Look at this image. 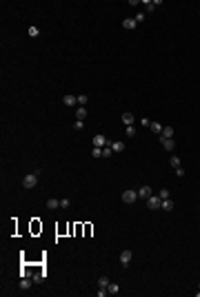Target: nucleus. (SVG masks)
I'll list each match as a JSON object with an SVG mask.
<instances>
[{
    "label": "nucleus",
    "mask_w": 200,
    "mask_h": 297,
    "mask_svg": "<svg viewBox=\"0 0 200 297\" xmlns=\"http://www.w3.org/2000/svg\"><path fill=\"white\" fill-rule=\"evenodd\" d=\"M36 184H38V173H29V175L22 180V186H24V189H34Z\"/></svg>",
    "instance_id": "f257e3e1"
},
{
    "label": "nucleus",
    "mask_w": 200,
    "mask_h": 297,
    "mask_svg": "<svg viewBox=\"0 0 200 297\" xmlns=\"http://www.w3.org/2000/svg\"><path fill=\"white\" fill-rule=\"evenodd\" d=\"M136 200H138V191H131V189H129V191H124V193H122V202L134 204Z\"/></svg>",
    "instance_id": "f03ea898"
},
{
    "label": "nucleus",
    "mask_w": 200,
    "mask_h": 297,
    "mask_svg": "<svg viewBox=\"0 0 200 297\" xmlns=\"http://www.w3.org/2000/svg\"><path fill=\"white\" fill-rule=\"evenodd\" d=\"M160 204H162V200H160V195H151V197H147V206L151 209V211L160 209Z\"/></svg>",
    "instance_id": "7ed1b4c3"
},
{
    "label": "nucleus",
    "mask_w": 200,
    "mask_h": 297,
    "mask_svg": "<svg viewBox=\"0 0 200 297\" xmlns=\"http://www.w3.org/2000/svg\"><path fill=\"white\" fill-rule=\"evenodd\" d=\"M93 146H100V148H103V146H111V144L107 142V138H105L103 133H98V135H93Z\"/></svg>",
    "instance_id": "20e7f679"
},
{
    "label": "nucleus",
    "mask_w": 200,
    "mask_h": 297,
    "mask_svg": "<svg viewBox=\"0 0 200 297\" xmlns=\"http://www.w3.org/2000/svg\"><path fill=\"white\" fill-rule=\"evenodd\" d=\"M129 262H131V251H122V253H120V264L127 268V266H129Z\"/></svg>",
    "instance_id": "39448f33"
},
{
    "label": "nucleus",
    "mask_w": 200,
    "mask_h": 297,
    "mask_svg": "<svg viewBox=\"0 0 200 297\" xmlns=\"http://www.w3.org/2000/svg\"><path fill=\"white\" fill-rule=\"evenodd\" d=\"M151 195H154V193H151V189H149L147 184L138 189V197H142V200H147V197H151Z\"/></svg>",
    "instance_id": "423d86ee"
},
{
    "label": "nucleus",
    "mask_w": 200,
    "mask_h": 297,
    "mask_svg": "<svg viewBox=\"0 0 200 297\" xmlns=\"http://www.w3.org/2000/svg\"><path fill=\"white\" fill-rule=\"evenodd\" d=\"M122 27L131 31V29H136V27H138V22H136V18H124V20H122Z\"/></svg>",
    "instance_id": "0eeeda50"
},
{
    "label": "nucleus",
    "mask_w": 200,
    "mask_h": 297,
    "mask_svg": "<svg viewBox=\"0 0 200 297\" xmlns=\"http://www.w3.org/2000/svg\"><path fill=\"white\" fill-rule=\"evenodd\" d=\"M122 122H124V127H134V122H136L134 113H122Z\"/></svg>",
    "instance_id": "6e6552de"
},
{
    "label": "nucleus",
    "mask_w": 200,
    "mask_h": 297,
    "mask_svg": "<svg viewBox=\"0 0 200 297\" xmlns=\"http://www.w3.org/2000/svg\"><path fill=\"white\" fill-rule=\"evenodd\" d=\"M160 142H162V146H165V151H173V148H176L173 138H167V140H160Z\"/></svg>",
    "instance_id": "1a4fd4ad"
},
{
    "label": "nucleus",
    "mask_w": 200,
    "mask_h": 297,
    "mask_svg": "<svg viewBox=\"0 0 200 297\" xmlns=\"http://www.w3.org/2000/svg\"><path fill=\"white\" fill-rule=\"evenodd\" d=\"M62 102H65L67 107H76V102H78V95H65V98H62Z\"/></svg>",
    "instance_id": "9d476101"
},
{
    "label": "nucleus",
    "mask_w": 200,
    "mask_h": 297,
    "mask_svg": "<svg viewBox=\"0 0 200 297\" xmlns=\"http://www.w3.org/2000/svg\"><path fill=\"white\" fill-rule=\"evenodd\" d=\"M60 206V200H56V197H49V200H47V209L49 211H56Z\"/></svg>",
    "instance_id": "9b49d317"
},
{
    "label": "nucleus",
    "mask_w": 200,
    "mask_h": 297,
    "mask_svg": "<svg viewBox=\"0 0 200 297\" xmlns=\"http://www.w3.org/2000/svg\"><path fill=\"white\" fill-rule=\"evenodd\" d=\"M173 133H176V131H173V127H165V129H162V133H160V140L173 138Z\"/></svg>",
    "instance_id": "f8f14e48"
},
{
    "label": "nucleus",
    "mask_w": 200,
    "mask_h": 297,
    "mask_svg": "<svg viewBox=\"0 0 200 297\" xmlns=\"http://www.w3.org/2000/svg\"><path fill=\"white\" fill-rule=\"evenodd\" d=\"M87 115H89L87 107H78V109H76V120H85Z\"/></svg>",
    "instance_id": "ddd939ff"
},
{
    "label": "nucleus",
    "mask_w": 200,
    "mask_h": 297,
    "mask_svg": "<svg viewBox=\"0 0 200 297\" xmlns=\"http://www.w3.org/2000/svg\"><path fill=\"white\" fill-rule=\"evenodd\" d=\"M111 148H113V153H122L124 151V142L116 140V142H111Z\"/></svg>",
    "instance_id": "4468645a"
},
{
    "label": "nucleus",
    "mask_w": 200,
    "mask_h": 297,
    "mask_svg": "<svg viewBox=\"0 0 200 297\" xmlns=\"http://www.w3.org/2000/svg\"><path fill=\"white\" fill-rule=\"evenodd\" d=\"M142 5H145V9H147V11H154V9L160 5V0H154V3H151V0H145Z\"/></svg>",
    "instance_id": "2eb2a0df"
},
{
    "label": "nucleus",
    "mask_w": 200,
    "mask_h": 297,
    "mask_svg": "<svg viewBox=\"0 0 200 297\" xmlns=\"http://www.w3.org/2000/svg\"><path fill=\"white\" fill-rule=\"evenodd\" d=\"M31 282H34V279L22 277V279H20V288H22V290H29V288H31Z\"/></svg>",
    "instance_id": "dca6fc26"
},
{
    "label": "nucleus",
    "mask_w": 200,
    "mask_h": 297,
    "mask_svg": "<svg viewBox=\"0 0 200 297\" xmlns=\"http://www.w3.org/2000/svg\"><path fill=\"white\" fill-rule=\"evenodd\" d=\"M107 290H109L111 295H118V293H120V286H118L116 282H109V286H107Z\"/></svg>",
    "instance_id": "f3484780"
},
{
    "label": "nucleus",
    "mask_w": 200,
    "mask_h": 297,
    "mask_svg": "<svg viewBox=\"0 0 200 297\" xmlns=\"http://www.w3.org/2000/svg\"><path fill=\"white\" fill-rule=\"evenodd\" d=\"M160 209H165V211H173V202L169 200V197H167V200H162V204H160Z\"/></svg>",
    "instance_id": "a211bd4d"
},
{
    "label": "nucleus",
    "mask_w": 200,
    "mask_h": 297,
    "mask_svg": "<svg viewBox=\"0 0 200 297\" xmlns=\"http://www.w3.org/2000/svg\"><path fill=\"white\" fill-rule=\"evenodd\" d=\"M149 129H151L154 133H158V135L162 133V124H160V122H151V127H149Z\"/></svg>",
    "instance_id": "6ab92c4d"
},
{
    "label": "nucleus",
    "mask_w": 200,
    "mask_h": 297,
    "mask_svg": "<svg viewBox=\"0 0 200 297\" xmlns=\"http://www.w3.org/2000/svg\"><path fill=\"white\" fill-rule=\"evenodd\" d=\"M107 286H109V277H107V275H103V277L98 279V288H107Z\"/></svg>",
    "instance_id": "aec40b11"
},
{
    "label": "nucleus",
    "mask_w": 200,
    "mask_h": 297,
    "mask_svg": "<svg viewBox=\"0 0 200 297\" xmlns=\"http://www.w3.org/2000/svg\"><path fill=\"white\" fill-rule=\"evenodd\" d=\"M91 155H93V158H103V148H100V146H93V148H91Z\"/></svg>",
    "instance_id": "412c9836"
},
{
    "label": "nucleus",
    "mask_w": 200,
    "mask_h": 297,
    "mask_svg": "<svg viewBox=\"0 0 200 297\" xmlns=\"http://www.w3.org/2000/svg\"><path fill=\"white\" fill-rule=\"evenodd\" d=\"M71 206V200H69V197H62V200H60V209H69Z\"/></svg>",
    "instance_id": "4be33fe9"
},
{
    "label": "nucleus",
    "mask_w": 200,
    "mask_h": 297,
    "mask_svg": "<svg viewBox=\"0 0 200 297\" xmlns=\"http://www.w3.org/2000/svg\"><path fill=\"white\" fill-rule=\"evenodd\" d=\"M169 164H171L173 169H178V166H180V160H178L176 155H171V160H169Z\"/></svg>",
    "instance_id": "5701e85b"
},
{
    "label": "nucleus",
    "mask_w": 200,
    "mask_h": 297,
    "mask_svg": "<svg viewBox=\"0 0 200 297\" xmlns=\"http://www.w3.org/2000/svg\"><path fill=\"white\" fill-rule=\"evenodd\" d=\"M111 151H113L111 146H103V158H111Z\"/></svg>",
    "instance_id": "b1692460"
},
{
    "label": "nucleus",
    "mask_w": 200,
    "mask_h": 297,
    "mask_svg": "<svg viewBox=\"0 0 200 297\" xmlns=\"http://www.w3.org/2000/svg\"><path fill=\"white\" fill-rule=\"evenodd\" d=\"M124 133H127L129 138H134V135H136V127H127V129H124Z\"/></svg>",
    "instance_id": "393cba45"
},
{
    "label": "nucleus",
    "mask_w": 200,
    "mask_h": 297,
    "mask_svg": "<svg viewBox=\"0 0 200 297\" xmlns=\"http://www.w3.org/2000/svg\"><path fill=\"white\" fill-rule=\"evenodd\" d=\"M87 100H89L87 95H78V104H80V107H85V104H87Z\"/></svg>",
    "instance_id": "a878e982"
},
{
    "label": "nucleus",
    "mask_w": 200,
    "mask_h": 297,
    "mask_svg": "<svg viewBox=\"0 0 200 297\" xmlns=\"http://www.w3.org/2000/svg\"><path fill=\"white\" fill-rule=\"evenodd\" d=\"M45 279V273H42V270H40V273H36L34 275V282H42Z\"/></svg>",
    "instance_id": "bb28decb"
},
{
    "label": "nucleus",
    "mask_w": 200,
    "mask_h": 297,
    "mask_svg": "<svg viewBox=\"0 0 200 297\" xmlns=\"http://www.w3.org/2000/svg\"><path fill=\"white\" fill-rule=\"evenodd\" d=\"M38 33H40V31H38V27H29V36H31V38H36Z\"/></svg>",
    "instance_id": "cd10ccee"
},
{
    "label": "nucleus",
    "mask_w": 200,
    "mask_h": 297,
    "mask_svg": "<svg viewBox=\"0 0 200 297\" xmlns=\"http://www.w3.org/2000/svg\"><path fill=\"white\" fill-rule=\"evenodd\" d=\"M82 127H85V122H82V120H76V124H73V129H76V131H80Z\"/></svg>",
    "instance_id": "c85d7f7f"
},
{
    "label": "nucleus",
    "mask_w": 200,
    "mask_h": 297,
    "mask_svg": "<svg viewBox=\"0 0 200 297\" xmlns=\"http://www.w3.org/2000/svg\"><path fill=\"white\" fill-rule=\"evenodd\" d=\"M158 195H160V200H167V197H169V191H167V189H162Z\"/></svg>",
    "instance_id": "c756f323"
},
{
    "label": "nucleus",
    "mask_w": 200,
    "mask_h": 297,
    "mask_svg": "<svg viewBox=\"0 0 200 297\" xmlns=\"http://www.w3.org/2000/svg\"><path fill=\"white\" fill-rule=\"evenodd\" d=\"M140 124H142V127H151V120H149V118H142Z\"/></svg>",
    "instance_id": "7c9ffc66"
},
{
    "label": "nucleus",
    "mask_w": 200,
    "mask_h": 297,
    "mask_svg": "<svg viewBox=\"0 0 200 297\" xmlns=\"http://www.w3.org/2000/svg\"><path fill=\"white\" fill-rule=\"evenodd\" d=\"M176 175H178V178H182V175H185V169H180V166H178V169H176Z\"/></svg>",
    "instance_id": "2f4dec72"
},
{
    "label": "nucleus",
    "mask_w": 200,
    "mask_h": 297,
    "mask_svg": "<svg viewBox=\"0 0 200 297\" xmlns=\"http://www.w3.org/2000/svg\"><path fill=\"white\" fill-rule=\"evenodd\" d=\"M196 297H200V288H198V293H196Z\"/></svg>",
    "instance_id": "473e14b6"
},
{
    "label": "nucleus",
    "mask_w": 200,
    "mask_h": 297,
    "mask_svg": "<svg viewBox=\"0 0 200 297\" xmlns=\"http://www.w3.org/2000/svg\"><path fill=\"white\" fill-rule=\"evenodd\" d=\"M198 288H200V284H198Z\"/></svg>",
    "instance_id": "72a5a7b5"
}]
</instances>
